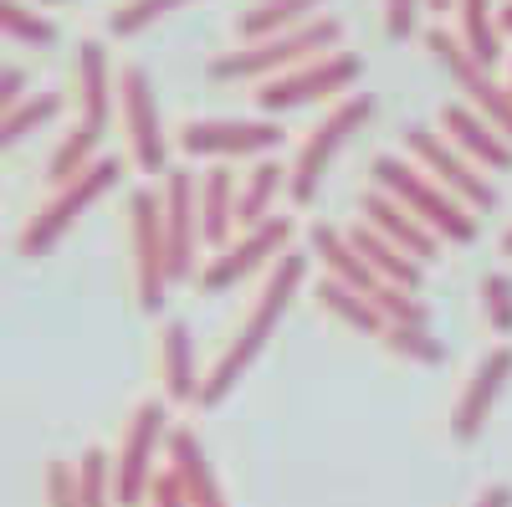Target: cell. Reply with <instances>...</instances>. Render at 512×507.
Returning <instances> with one entry per match:
<instances>
[{"label": "cell", "instance_id": "14", "mask_svg": "<svg viewBox=\"0 0 512 507\" xmlns=\"http://www.w3.org/2000/svg\"><path fill=\"white\" fill-rule=\"evenodd\" d=\"M159 200H164V236H169V277L185 282V277H195V251L205 246V236H200V185H195L190 169H164Z\"/></svg>", "mask_w": 512, "mask_h": 507}, {"label": "cell", "instance_id": "32", "mask_svg": "<svg viewBox=\"0 0 512 507\" xmlns=\"http://www.w3.org/2000/svg\"><path fill=\"white\" fill-rule=\"evenodd\" d=\"M180 6H190V0H123L118 11H108V31L113 36H139L144 26L175 16Z\"/></svg>", "mask_w": 512, "mask_h": 507}, {"label": "cell", "instance_id": "9", "mask_svg": "<svg viewBox=\"0 0 512 507\" xmlns=\"http://www.w3.org/2000/svg\"><path fill=\"white\" fill-rule=\"evenodd\" d=\"M118 113H123V134H128V159H134L144 175H164L169 169V134L159 118V93L149 67L128 62L118 72Z\"/></svg>", "mask_w": 512, "mask_h": 507}, {"label": "cell", "instance_id": "13", "mask_svg": "<svg viewBox=\"0 0 512 507\" xmlns=\"http://www.w3.org/2000/svg\"><path fill=\"white\" fill-rule=\"evenodd\" d=\"M425 52L436 57V67L456 82V88L466 93V103H472L482 118H492L497 129L512 139V88H502V82H492V72L461 47V36H446L441 26L425 31Z\"/></svg>", "mask_w": 512, "mask_h": 507}, {"label": "cell", "instance_id": "36", "mask_svg": "<svg viewBox=\"0 0 512 507\" xmlns=\"http://www.w3.org/2000/svg\"><path fill=\"white\" fill-rule=\"evenodd\" d=\"M420 11H425V0H384V31H390L395 41L415 36V26H420Z\"/></svg>", "mask_w": 512, "mask_h": 507}, {"label": "cell", "instance_id": "35", "mask_svg": "<svg viewBox=\"0 0 512 507\" xmlns=\"http://www.w3.org/2000/svg\"><path fill=\"white\" fill-rule=\"evenodd\" d=\"M47 507H82L72 461H47Z\"/></svg>", "mask_w": 512, "mask_h": 507}, {"label": "cell", "instance_id": "18", "mask_svg": "<svg viewBox=\"0 0 512 507\" xmlns=\"http://www.w3.org/2000/svg\"><path fill=\"white\" fill-rule=\"evenodd\" d=\"M359 216H364V226H374L384 241H395L400 251H410L415 262H431L436 251H441V236L425 226L415 210H405L395 195H384V190H364V195H359Z\"/></svg>", "mask_w": 512, "mask_h": 507}, {"label": "cell", "instance_id": "7", "mask_svg": "<svg viewBox=\"0 0 512 507\" xmlns=\"http://www.w3.org/2000/svg\"><path fill=\"white\" fill-rule=\"evenodd\" d=\"M128 246H134V287L139 308L159 313L169 298V236H164V200L154 185H139L128 195Z\"/></svg>", "mask_w": 512, "mask_h": 507}, {"label": "cell", "instance_id": "27", "mask_svg": "<svg viewBox=\"0 0 512 507\" xmlns=\"http://www.w3.org/2000/svg\"><path fill=\"white\" fill-rule=\"evenodd\" d=\"M456 21H461V47L482 67L502 62V26H497L492 0H456Z\"/></svg>", "mask_w": 512, "mask_h": 507}, {"label": "cell", "instance_id": "42", "mask_svg": "<svg viewBox=\"0 0 512 507\" xmlns=\"http://www.w3.org/2000/svg\"><path fill=\"white\" fill-rule=\"evenodd\" d=\"M502 257H512V226L502 231Z\"/></svg>", "mask_w": 512, "mask_h": 507}, {"label": "cell", "instance_id": "29", "mask_svg": "<svg viewBox=\"0 0 512 507\" xmlns=\"http://www.w3.org/2000/svg\"><path fill=\"white\" fill-rule=\"evenodd\" d=\"M0 31L6 41H21V47H57V21H47L41 11H31L26 0H0Z\"/></svg>", "mask_w": 512, "mask_h": 507}, {"label": "cell", "instance_id": "28", "mask_svg": "<svg viewBox=\"0 0 512 507\" xmlns=\"http://www.w3.org/2000/svg\"><path fill=\"white\" fill-rule=\"evenodd\" d=\"M57 113H62V93H31V98H21L16 108H6V118H0V144L16 149L26 134L47 129Z\"/></svg>", "mask_w": 512, "mask_h": 507}, {"label": "cell", "instance_id": "43", "mask_svg": "<svg viewBox=\"0 0 512 507\" xmlns=\"http://www.w3.org/2000/svg\"><path fill=\"white\" fill-rule=\"evenodd\" d=\"M41 6H67V0H41Z\"/></svg>", "mask_w": 512, "mask_h": 507}, {"label": "cell", "instance_id": "31", "mask_svg": "<svg viewBox=\"0 0 512 507\" xmlns=\"http://www.w3.org/2000/svg\"><path fill=\"white\" fill-rule=\"evenodd\" d=\"M77 497L82 507H118V487H113V456L103 446H88L77 461Z\"/></svg>", "mask_w": 512, "mask_h": 507}, {"label": "cell", "instance_id": "26", "mask_svg": "<svg viewBox=\"0 0 512 507\" xmlns=\"http://www.w3.org/2000/svg\"><path fill=\"white\" fill-rule=\"evenodd\" d=\"M318 308L333 313L338 323L354 328V333H374V338H379L384 328H390V318L374 308L369 292H359V287H349V282H338V277H323V282H318Z\"/></svg>", "mask_w": 512, "mask_h": 507}, {"label": "cell", "instance_id": "12", "mask_svg": "<svg viewBox=\"0 0 512 507\" xmlns=\"http://www.w3.org/2000/svg\"><path fill=\"white\" fill-rule=\"evenodd\" d=\"M287 251H292V216H267L262 226L236 231L216 257L200 267V287L205 292H226V287L246 282L251 272L277 267V257H287Z\"/></svg>", "mask_w": 512, "mask_h": 507}, {"label": "cell", "instance_id": "19", "mask_svg": "<svg viewBox=\"0 0 512 507\" xmlns=\"http://www.w3.org/2000/svg\"><path fill=\"white\" fill-rule=\"evenodd\" d=\"M159 374H164V395L175 405H200L205 379L195 369V338L185 323H164L159 333Z\"/></svg>", "mask_w": 512, "mask_h": 507}, {"label": "cell", "instance_id": "5", "mask_svg": "<svg viewBox=\"0 0 512 507\" xmlns=\"http://www.w3.org/2000/svg\"><path fill=\"white\" fill-rule=\"evenodd\" d=\"M364 77V57L359 52H323L303 67H287L267 82H256V108H262L267 118H282L292 108H303V103H318V98H338V93H349L354 82Z\"/></svg>", "mask_w": 512, "mask_h": 507}, {"label": "cell", "instance_id": "21", "mask_svg": "<svg viewBox=\"0 0 512 507\" xmlns=\"http://www.w3.org/2000/svg\"><path fill=\"white\" fill-rule=\"evenodd\" d=\"M292 190V169L267 154V159H251V169L241 175V200H236V226H262L267 216H277V195Z\"/></svg>", "mask_w": 512, "mask_h": 507}, {"label": "cell", "instance_id": "40", "mask_svg": "<svg viewBox=\"0 0 512 507\" xmlns=\"http://www.w3.org/2000/svg\"><path fill=\"white\" fill-rule=\"evenodd\" d=\"M497 26H502V36H512V0H507V6H497Z\"/></svg>", "mask_w": 512, "mask_h": 507}, {"label": "cell", "instance_id": "3", "mask_svg": "<svg viewBox=\"0 0 512 507\" xmlns=\"http://www.w3.org/2000/svg\"><path fill=\"white\" fill-rule=\"evenodd\" d=\"M369 180H374V190H384V195H395L405 210H415V216L431 226L441 241H456V246H466V241H477V210L466 205V200H456L446 185H436L425 169L415 164V159H400V154H379L374 164H369Z\"/></svg>", "mask_w": 512, "mask_h": 507}, {"label": "cell", "instance_id": "23", "mask_svg": "<svg viewBox=\"0 0 512 507\" xmlns=\"http://www.w3.org/2000/svg\"><path fill=\"white\" fill-rule=\"evenodd\" d=\"M308 246H313V257L323 262V272H328V277H338V282H349V287L369 292V298L384 287V282L374 277V267L364 262V251L354 246V236H349V231L313 226V231H308Z\"/></svg>", "mask_w": 512, "mask_h": 507}, {"label": "cell", "instance_id": "22", "mask_svg": "<svg viewBox=\"0 0 512 507\" xmlns=\"http://www.w3.org/2000/svg\"><path fill=\"white\" fill-rule=\"evenodd\" d=\"M236 200H241V185H236V169L216 164V169H205V180H200V236L210 251H221L231 241L236 226Z\"/></svg>", "mask_w": 512, "mask_h": 507}, {"label": "cell", "instance_id": "30", "mask_svg": "<svg viewBox=\"0 0 512 507\" xmlns=\"http://www.w3.org/2000/svg\"><path fill=\"white\" fill-rule=\"evenodd\" d=\"M379 338H384V349L410 364H446V344L431 333V323H390Z\"/></svg>", "mask_w": 512, "mask_h": 507}, {"label": "cell", "instance_id": "2", "mask_svg": "<svg viewBox=\"0 0 512 507\" xmlns=\"http://www.w3.org/2000/svg\"><path fill=\"white\" fill-rule=\"evenodd\" d=\"M338 41H344V21L338 16H313L292 31H277V36H256V41H241L236 52H221L210 57V77L216 82H267L287 67H303L323 52H338Z\"/></svg>", "mask_w": 512, "mask_h": 507}, {"label": "cell", "instance_id": "24", "mask_svg": "<svg viewBox=\"0 0 512 507\" xmlns=\"http://www.w3.org/2000/svg\"><path fill=\"white\" fill-rule=\"evenodd\" d=\"M349 236H354V246L364 251V262L374 267V277H379V282L405 287V292H420V282H425V262H415L410 251H400L395 241H384V236H379L374 226H364V221H359Z\"/></svg>", "mask_w": 512, "mask_h": 507}, {"label": "cell", "instance_id": "10", "mask_svg": "<svg viewBox=\"0 0 512 507\" xmlns=\"http://www.w3.org/2000/svg\"><path fill=\"white\" fill-rule=\"evenodd\" d=\"M405 149H410V159L425 169V175H431L436 185H446L456 200H466L477 216H482V210H497V185L487 180V169L466 159L441 129L410 123V129H405Z\"/></svg>", "mask_w": 512, "mask_h": 507}, {"label": "cell", "instance_id": "11", "mask_svg": "<svg viewBox=\"0 0 512 507\" xmlns=\"http://www.w3.org/2000/svg\"><path fill=\"white\" fill-rule=\"evenodd\" d=\"M159 446H169V410L159 400H144L134 410L123 431V446L113 456V487H118V507H144L149 502V487H154V456Z\"/></svg>", "mask_w": 512, "mask_h": 507}, {"label": "cell", "instance_id": "41", "mask_svg": "<svg viewBox=\"0 0 512 507\" xmlns=\"http://www.w3.org/2000/svg\"><path fill=\"white\" fill-rule=\"evenodd\" d=\"M431 11H456V0H425Z\"/></svg>", "mask_w": 512, "mask_h": 507}, {"label": "cell", "instance_id": "16", "mask_svg": "<svg viewBox=\"0 0 512 507\" xmlns=\"http://www.w3.org/2000/svg\"><path fill=\"white\" fill-rule=\"evenodd\" d=\"M441 134L472 164H482L487 175H507L512 169V139L492 118H482L472 103H441Z\"/></svg>", "mask_w": 512, "mask_h": 507}, {"label": "cell", "instance_id": "1", "mask_svg": "<svg viewBox=\"0 0 512 507\" xmlns=\"http://www.w3.org/2000/svg\"><path fill=\"white\" fill-rule=\"evenodd\" d=\"M303 277H308V257H303V251H287V257H277V267L267 272V282H262V292H256L246 323L236 328V338L221 349L216 369L205 374V390H200V405H205V410H216V405L241 385V379H246V369L262 359L267 338H272L277 323L287 318V308H292V298H297V287H303Z\"/></svg>", "mask_w": 512, "mask_h": 507}, {"label": "cell", "instance_id": "39", "mask_svg": "<svg viewBox=\"0 0 512 507\" xmlns=\"http://www.w3.org/2000/svg\"><path fill=\"white\" fill-rule=\"evenodd\" d=\"M472 507H512V487L492 482V487H482V497H477Z\"/></svg>", "mask_w": 512, "mask_h": 507}, {"label": "cell", "instance_id": "6", "mask_svg": "<svg viewBox=\"0 0 512 507\" xmlns=\"http://www.w3.org/2000/svg\"><path fill=\"white\" fill-rule=\"evenodd\" d=\"M369 113H374V98L369 93H344L328 113H323V123L303 139V149H297V159H292V200L297 205H313L318 200V190H323V175H328V164L338 159V149H344L364 123H369Z\"/></svg>", "mask_w": 512, "mask_h": 507}, {"label": "cell", "instance_id": "38", "mask_svg": "<svg viewBox=\"0 0 512 507\" xmlns=\"http://www.w3.org/2000/svg\"><path fill=\"white\" fill-rule=\"evenodd\" d=\"M21 98H31L26 93V72L21 67H6V77H0V108H16Z\"/></svg>", "mask_w": 512, "mask_h": 507}, {"label": "cell", "instance_id": "34", "mask_svg": "<svg viewBox=\"0 0 512 507\" xmlns=\"http://www.w3.org/2000/svg\"><path fill=\"white\" fill-rule=\"evenodd\" d=\"M374 308L390 318V323H431V308H425L415 292H405V287H390L384 282L379 292H374Z\"/></svg>", "mask_w": 512, "mask_h": 507}, {"label": "cell", "instance_id": "4", "mask_svg": "<svg viewBox=\"0 0 512 507\" xmlns=\"http://www.w3.org/2000/svg\"><path fill=\"white\" fill-rule=\"evenodd\" d=\"M118 180H123V159H98V164H88L82 175L72 180V185H62L47 205L36 210V216L21 226V236H16V246H21V257H31V262H41V257H52L57 251V241L88 216V210L103 200V195H113L118 190Z\"/></svg>", "mask_w": 512, "mask_h": 507}, {"label": "cell", "instance_id": "8", "mask_svg": "<svg viewBox=\"0 0 512 507\" xmlns=\"http://www.w3.org/2000/svg\"><path fill=\"white\" fill-rule=\"evenodd\" d=\"M175 144L190 159H267L287 144V129L277 118H185Z\"/></svg>", "mask_w": 512, "mask_h": 507}, {"label": "cell", "instance_id": "37", "mask_svg": "<svg viewBox=\"0 0 512 507\" xmlns=\"http://www.w3.org/2000/svg\"><path fill=\"white\" fill-rule=\"evenodd\" d=\"M144 507H190L185 482H180V472H175V467L154 477V487H149V502H144Z\"/></svg>", "mask_w": 512, "mask_h": 507}, {"label": "cell", "instance_id": "15", "mask_svg": "<svg viewBox=\"0 0 512 507\" xmlns=\"http://www.w3.org/2000/svg\"><path fill=\"white\" fill-rule=\"evenodd\" d=\"M507 379H512V349L497 344V349H487V354L477 359L472 379H466V390H461V400H456V410H451V436H456L461 446H472V441L482 436V426L492 420V410H497V400H502V390H507Z\"/></svg>", "mask_w": 512, "mask_h": 507}, {"label": "cell", "instance_id": "33", "mask_svg": "<svg viewBox=\"0 0 512 507\" xmlns=\"http://www.w3.org/2000/svg\"><path fill=\"white\" fill-rule=\"evenodd\" d=\"M477 303L492 333H512V277L507 272H487L477 282Z\"/></svg>", "mask_w": 512, "mask_h": 507}, {"label": "cell", "instance_id": "17", "mask_svg": "<svg viewBox=\"0 0 512 507\" xmlns=\"http://www.w3.org/2000/svg\"><path fill=\"white\" fill-rule=\"evenodd\" d=\"M72 93H77V123L93 134H108L113 123V98H118V77L103 52V41H82L77 67H72Z\"/></svg>", "mask_w": 512, "mask_h": 507}, {"label": "cell", "instance_id": "25", "mask_svg": "<svg viewBox=\"0 0 512 507\" xmlns=\"http://www.w3.org/2000/svg\"><path fill=\"white\" fill-rule=\"evenodd\" d=\"M323 16V0H256L236 16V41H256V36H277Z\"/></svg>", "mask_w": 512, "mask_h": 507}, {"label": "cell", "instance_id": "20", "mask_svg": "<svg viewBox=\"0 0 512 507\" xmlns=\"http://www.w3.org/2000/svg\"><path fill=\"white\" fill-rule=\"evenodd\" d=\"M164 451H169V467H175L180 482H185L190 507H226V492H221L216 472H210V456H205V446H200V436L190 426L169 431V446Z\"/></svg>", "mask_w": 512, "mask_h": 507}]
</instances>
